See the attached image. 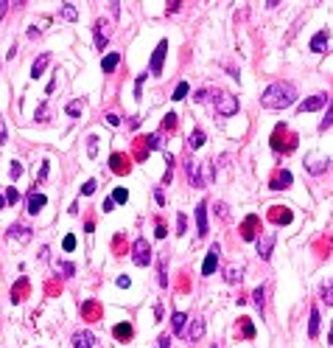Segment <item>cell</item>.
Returning a JSON list of instances; mask_svg holds the SVG:
<instances>
[{
    "instance_id": "cell-51",
    "label": "cell",
    "mask_w": 333,
    "mask_h": 348,
    "mask_svg": "<svg viewBox=\"0 0 333 348\" xmlns=\"http://www.w3.org/2000/svg\"><path fill=\"white\" fill-rule=\"evenodd\" d=\"M180 6H182L180 0H174V3H168V14H171V11H180Z\"/></svg>"
},
{
    "instance_id": "cell-18",
    "label": "cell",
    "mask_w": 333,
    "mask_h": 348,
    "mask_svg": "<svg viewBox=\"0 0 333 348\" xmlns=\"http://www.w3.org/2000/svg\"><path fill=\"white\" fill-rule=\"evenodd\" d=\"M328 40H331V34H328V31H319V34H314V40H311V51H314V53H322L325 45H328Z\"/></svg>"
},
{
    "instance_id": "cell-56",
    "label": "cell",
    "mask_w": 333,
    "mask_h": 348,
    "mask_svg": "<svg viewBox=\"0 0 333 348\" xmlns=\"http://www.w3.org/2000/svg\"><path fill=\"white\" fill-rule=\"evenodd\" d=\"M0 208H6V197L3 194H0Z\"/></svg>"
},
{
    "instance_id": "cell-36",
    "label": "cell",
    "mask_w": 333,
    "mask_h": 348,
    "mask_svg": "<svg viewBox=\"0 0 333 348\" xmlns=\"http://www.w3.org/2000/svg\"><path fill=\"white\" fill-rule=\"evenodd\" d=\"M73 247H76V236H73V233H68V236H65V242H62V250H65V253H70Z\"/></svg>"
},
{
    "instance_id": "cell-19",
    "label": "cell",
    "mask_w": 333,
    "mask_h": 348,
    "mask_svg": "<svg viewBox=\"0 0 333 348\" xmlns=\"http://www.w3.org/2000/svg\"><path fill=\"white\" fill-rule=\"evenodd\" d=\"M308 337L311 340H316L319 337V309H311V320H308Z\"/></svg>"
},
{
    "instance_id": "cell-49",
    "label": "cell",
    "mask_w": 333,
    "mask_h": 348,
    "mask_svg": "<svg viewBox=\"0 0 333 348\" xmlns=\"http://www.w3.org/2000/svg\"><path fill=\"white\" fill-rule=\"evenodd\" d=\"M0 143H6V124H3V118H0Z\"/></svg>"
},
{
    "instance_id": "cell-17",
    "label": "cell",
    "mask_w": 333,
    "mask_h": 348,
    "mask_svg": "<svg viewBox=\"0 0 333 348\" xmlns=\"http://www.w3.org/2000/svg\"><path fill=\"white\" fill-rule=\"evenodd\" d=\"M291 185V172H277L272 180V188L274 191H283V188H289Z\"/></svg>"
},
{
    "instance_id": "cell-26",
    "label": "cell",
    "mask_w": 333,
    "mask_h": 348,
    "mask_svg": "<svg viewBox=\"0 0 333 348\" xmlns=\"http://www.w3.org/2000/svg\"><path fill=\"white\" fill-rule=\"evenodd\" d=\"M56 272H62V278H70V275L76 272V267L68 264V261H56Z\"/></svg>"
},
{
    "instance_id": "cell-57",
    "label": "cell",
    "mask_w": 333,
    "mask_h": 348,
    "mask_svg": "<svg viewBox=\"0 0 333 348\" xmlns=\"http://www.w3.org/2000/svg\"><path fill=\"white\" fill-rule=\"evenodd\" d=\"M328 343H331V346H333V329H331V334H328Z\"/></svg>"
},
{
    "instance_id": "cell-53",
    "label": "cell",
    "mask_w": 333,
    "mask_h": 348,
    "mask_svg": "<svg viewBox=\"0 0 333 348\" xmlns=\"http://www.w3.org/2000/svg\"><path fill=\"white\" fill-rule=\"evenodd\" d=\"M129 284H132V281H129L126 275H120V278H118V287H129Z\"/></svg>"
},
{
    "instance_id": "cell-25",
    "label": "cell",
    "mask_w": 333,
    "mask_h": 348,
    "mask_svg": "<svg viewBox=\"0 0 333 348\" xmlns=\"http://www.w3.org/2000/svg\"><path fill=\"white\" fill-rule=\"evenodd\" d=\"M62 20H68V23L78 20V9L73 6V3H65V6H62Z\"/></svg>"
},
{
    "instance_id": "cell-43",
    "label": "cell",
    "mask_w": 333,
    "mask_h": 348,
    "mask_svg": "<svg viewBox=\"0 0 333 348\" xmlns=\"http://www.w3.org/2000/svg\"><path fill=\"white\" fill-rule=\"evenodd\" d=\"M95 185H98L95 180H87V183L81 185V194H87V197H90V194H95Z\"/></svg>"
},
{
    "instance_id": "cell-3",
    "label": "cell",
    "mask_w": 333,
    "mask_h": 348,
    "mask_svg": "<svg viewBox=\"0 0 333 348\" xmlns=\"http://www.w3.org/2000/svg\"><path fill=\"white\" fill-rule=\"evenodd\" d=\"M165 51H168V40H160V43H157V48H154V53H151V62H148V73H151V76H160V73H162Z\"/></svg>"
},
{
    "instance_id": "cell-23",
    "label": "cell",
    "mask_w": 333,
    "mask_h": 348,
    "mask_svg": "<svg viewBox=\"0 0 333 348\" xmlns=\"http://www.w3.org/2000/svg\"><path fill=\"white\" fill-rule=\"evenodd\" d=\"M188 146L190 149H202V146H205V132H202V130L190 132V135H188Z\"/></svg>"
},
{
    "instance_id": "cell-21",
    "label": "cell",
    "mask_w": 333,
    "mask_h": 348,
    "mask_svg": "<svg viewBox=\"0 0 333 348\" xmlns=\"http://www.w3.org/2000/svg\"><path fill=\"white\" fill-rule=\"evenodd\" d=\"M118 62H120V53H107L101 59V70L104 73H112V70L118 68Z\"/></svg>"
},
{
    "instance_id": "cell-9",
    "label": "cell",
    "mask_w": 333,
    "mask_h": 348,
    "mask_svg": "<svg viewBox=\"0 0 333 348\" xmlns=\"http://www.w3.org/2000/svg\"><path fill=\"white\" fill-rule=\"evenodd\" d=\"M328 104V96L325 93H316V96L305 98V101H299L297 104V113H314V110H319V107Z\"/></svg>"
},
{
    "instance_id": "cell-48",
    "label": "cell",
    "mask_w": 333,
    "mask_h": 348,
    "mask_svg": "<svg viewBox=\"0 0 333 348\" xmlns=\"http://www.w3.org/2000/svg\"><path fill=\"white\" fill-rule=\"evenodd\" d=\"M244 334H247V337L255 334V329H252V323H249V320H244Z\"/></svg>"
},
{
    "instance_id": "cell-22",
    "label": "cell",
    "mask_w": 333,
    "mask_h": 348,
    "mask_svg": "<svg viewBox=\"0 0 333 348\" xmlns=\"http://www.w3.org/2000/svg\"><path fill=\"white\" fill-rule=\"evenodd\" d=\"M255 225H258V217H249L247 222H244V230H241V236H244L247 242H252V239H255Z\"/></svg>"
},
{
    "instance_id": "cell-33",
    "label": "cell",
    "mask_w": 333,
    "mask_h": 348,
    "mask_svg": "<svg viewBox=\"0 0 333 348\" xmlns=\"http://www.w3.org/2000/svg\"><path fill=\"white\" fill-rule=\"evenodd\" d=\"M146 76H148V70L137 76V82H135V98H143V82H146Z\"/></svg>"
},
{
    "instance_id": "cell-29",
    "label": "cell",
    "mask_w": 333,
    "mask_h": 348,
    "mask_svg": "<svg viewBox=\"0 0 333 348\" xmlns=\"http://www.w3.org/2000/svg\"><path fill=\"white\" fill-rule=\"evenodd\" d=\"M188 96V82H180V85H177V90H174V101H182V98Z\"/></svg>"
},
{
    "instance_id": "cell-54",
    "label": "cell",
    "mask_w": 333,
    "mask_h": 348,
    "mask_svg": "<svg viewBox=\"0 0 333 348\" xmlns=\"http://www.w3.org/2000/svg\"><path fill=\"white\" fill-rule=\"evenodd\" d=\"M9 6H11V3H6V0H3V3H0V17H3V14H6V11H9Z\"/></svg>"
},
{
    "instance_id": "cell-12",
    "label": "cell",
    "mask_w": 333,
    "mask_h": 348,
    "mask_svg": "<svg viewBox=\"0 0 333 348\" xmlns=\"http://www.w3.org/2000/svg\"><path fill=\"white\" fill-rule=\"evenodd\" d=\"M70 343H73V348H93L95 346V334L93 331H76Z\"/></svg>"
},
{
    "instance_id": "cell-10",
    "label": "cell",
    "mask_w": 333,
    "mask_h": 348,
    "mask_svg": "<svg viewBox=\"0 0 333 348\" xmlns=\"http://www.w3.org/2000/svg\"><path fill=\"white\" fill-rule=\"evenodd\" d=\"M185 337H188L190 343H199V340L205 337V320H202V317H193L188 331H185Z\"/></svg>"
},
{
    "instance_id": "cell-50",
    "label": "cell",
    "mask_w": 333,
    "mask_h": 348,
    "mask_svg": "<svg viewBox=\"0 0 333 348\" xmlns=\"http://www.w3.org/2000/svg\"><path fill=\"white\" fill-rule=\"evenodd\" d=\"M160 348H171V337L165 334V337H160Z\"/></svg>"
},
{
    "instance_id": "cell-41",
    "label": "cell",
    "mask_w": 333,
    "mask_h": 348,
    "mask_svg": "<svg viewBox=\"0 0 333 348\" xmlns=\"http://www.w3.org/2000/svg\"><path fill=\"white\" fill-rule=\"evenodd\" d=\"M160 287H168V272H165V259L160 261Z\"/></svg>"
},
{
    "instance_id": "cell-40",
    "label": "cell",
    "mask_w": 333,
    "mask_h": 348,
    "mask_svg": "<svg viewBox=\"0 0 333 348\" xmlns=\"http://www.w3.org/2000/svg\"><path fill=\"white\" fill-rule=\"evenodd\" d=\"M112 163H115V166H112L115 172H129V166H123V157H120V155L112 157Z\"/></svg>"
},
{
    "instance_id": "cell-6",
    "label": "cell",
    "mask_w": 333,
    "mask_h": 348,
    "mask_svg": "<svg viewBox=\"0 0 333 348\" xmlns=\"http://www.w3.org/2000/svg\"><path fill=\"white\" fill-rule=\"evenodd\" d=\"M95 48L98 51H104L107 45H110V37H112V31H110V23L107 20H95Z\"/></svg>"
},
{
    "instance_id": "cell-35",
    "label": "cell",
    "mask_w": 333,
    "mask_h": 348,
    "mask_svg": "<svg viewBox=\"0 0 333 348\" xmlns=\"http://www.w3.org/2000/svg\"><path fill=\"white\" fill-rule=\"evenodd\" d=\"M272 217H274V222H283V225H286V222H291V214H289V211H272Z\"/></svg>"
},
{
    "instance_id": "cell-31",
    "label": "cell",
    "mask_w": 333,
    "mask_h": 348,
    "mask_svg": "<svg viewBox=\"0 0 333 348\" xmlns=\"http://www.w3.org/2000/svg\"><path fill=\"white\" fill-rule=\"evenodd\" d=\"M95 155H98V138L90 135V138H87V157H95Z\"/></svg>"
},
{
    "instance_id": "cell-1",
    "label": "cell",
    "mask_w": 333,
    "mask_h": 348,
    "mask_svg": "<svg viewBox=\"0 0 333 348\" xmlns=\"http://www.w3.org/2000/svg\"><path fill=\"white\" fill-rule=\"evenodd\" d=\"M297 101V87L291 82H274V85L266 87V93L260 96V104L266 110H286Z\"/></svg>"
},
{
    "instance_id": "cell-45",
    "label": "cell",
    "mask_w": 333,
    "mask_h": 348,
    "mask_svg": "<svg viewBox=\"0 0 333 348\" xmlns=\"http://www.w3.org/2000/svg\"><path fill=\"white\" fill-rule=\"evenodd\" d=\"M107 124H110V127H118V124H120V115L118 113H107Z\"/></svg>"
},
{
    "instance_id": "cell-39",
    "label": "cell",
    "mask_w": 333,
    "mask_h": 348,
    "mask_svg": "<svg viewBox=\"0 0 333 348\" xmlns=\"http://www.w3.org/2000/svg\"><path fill=\"white\" fill-rule=\"evenodd\" d=\"M146 140V146L148 149H160L162 143H160V135H148V138H143Z\"/></svg>"
},
{
    "instance_id": "cell-47",
    "label": "cell",
    "mask_w": 333,
    "mask_h": 348,
    "mask_svg": "<svg viewBox=\"0 0 333 348\" xmlns=\"http://www.w3.org/2000/svg\"><path fill=\"white\" fill-rule=\"evenodd\" d=\"M168 236V227L165 225H157V239H165Z\"/></svg>"
},
{
    "instance_id": "cell-24",
    "label": "cell",
    "mask_w": 333,
    "mask_h": 348,
    "mask_svg": "<svg viewBox=\"0 0 333 348\" xmlns=\"http://www.w3.org/2000/svg\"><path fill=\"white\" fill-rule=\"evenodd\" d=\"M224 281H227V284H238L241 281V267H235V264L224 267Z\"/></svg>"
},
{
    "instance_id": "cell-20",
    "label": "cell",
    "mask_w": 333,
    "mask_h": 348,
    "mask_svg": "<svg viewBox=\"0 0 333 348\" xmlns=\"http://www.w3.org/2000/svg\"><path fill=\"white\" fill-rule=\"evenodd\" d=\"M185 323H188V314H185V312H174V314H171V329H174V334H182V331H185Z\"/></svg>"
},
{
    "instance_id": "cell-7",
    "label": "cell",
    "mask_w": 333,
    "mask_h": 348,
    "mask_svg": "<svg viewBox=\"0 0 333 348\" xmlns=\"http://www.w3.org/2000/svg\"><path fill=\"white\" fill-rule=\"evenodd\" d=\"M185 172H188L190 185H196V188H205V177H202V163H199L196 157H190L188 163H185Z\"/></svg>"
},
{
    "instance_id": "cell-37",
    "label": "cell",
    "mask_w": 333,
    "mask_h": 348,
    "mask_svg": "<svg viewBox=\"0 0 333 348\" xmlns=\"http://www.w3.org/2000/svg\"><path fill=\"white\" fill-rule=\"evenodd\" d=\"M129 200V191L126 188H115V194H112V202H126Z\"/></svg>"
},
{
    "instance_id": "cell-38",
    "label": "cell",
    "mask_w": 333,
    "mask_h": 348,
    "mask_svg": "<svg viewBox=\"0 0 333 348\" xmlns=\"http://www.w3.org/2000/svg\"><path fill=\"white\" fill-rule=\"evenodd\" d=\"M322 301L325 304H333V284H325L322 287Z\"/></svg>"
},
{
    "instance_id": "cell-16",
    "label": "cell",
    "mask_w": 333,
    "mask_h": 348,
    "mask_svg": "<svg viewBox=\"0 0 333 348\" xmlns=\"http://www.w3.org/2000/svg\"><path fill=\"white\" fill-rule=\"evenodd\" d=\"M48 65H51V53H42V56H39V59H34V65H31V76L39 79L45 73V68H48Z\"/></svg>"
},
{
    "instance_id": "cell-11",
    "label": "cell",
    "mask_w": 333,
    "mask_h": 348,
    "mask_svg": "<svg viewBox=\"0 0 333 348\" xmlns=\"http://www.w3.org/2000/svg\"><path fill=\"white\" fill-rule=\"evenodd\" d=\"M193 214H196V233L207 236V230H210V227H207V202H199Z\"/></svg>"
},
{
    "instance_id": "cell-14",
    "label": "cell",
    "mask_w": 333,
    "mask_h": 348,
    "mask_svg": "<svg viewBox=\"0 0 333 348\" xmlns=\"http://www.w3.org/2000/svg\"><path fill=\"white\" fill-rule=\"evenodd\" d=\"M6 236H9V239H17V242L26 244V242H31V227H26V225H11Z\"/></svg>"
},
{
    "instance_id": "cell-34",
    "label": "cell",
    "mask_w": 333,
    "mask_h": 348,
    "mask_svg": "<svg viewBox=\"0 0 333 348\" xmlns=\"http://www.w3.org/2000/svg\"><path fill=\"white\" fill-rule=\"evenodd\" d=\"M185 230H188V217H185V214H177V233H185Z\"/></svg>"
},
{
    "instance_id": "cell-44",
    "label": "cell",
    "mask_w": 333,
    "mask_h": 348,
    "mask_svg": "<svg viewBox=\"0 0 333 348\" xmlns=\"http://www.w3.org/2000/svg\"><path fill=\"white\" fill-rule=\"evenodd\" d=\"M9 174H11V177H14V180H17L20 174H23V166H20V163H17V160H14V163H11V166H9Z\"/></svg>"
},
{
    "instance_id": "cell-27",
    "label": "cell",
    "mask_w": 333,
    "mask_h": 348,
    "mask_svg": "<svg viewBox=\"0 0 333 348\" xmlns=\"http://www.w3.org/2000/svg\"><path fill=\"white\" fill-rule=\"evenodd\" d=\"M3 197H6V205H17V202H20V191H17V188H14V185H9V188H6V194H3Z\"/></svg>"
},
{
    "instance_id": "cell-46",
    "label": "cell",
    "mask_w": 333,
    "mask_h": 348,
    "mask_svg": "<svg viewBox=\"0 0 333 348\" xmlns=\"http://www.w3.org/2000/svg\"><path fill=\"white\" fill-rule=\"evenodd\" d=\"M165 127H168V130H174V127H177V115H174V113L165 115Z\"/></svg>"
},
{
    "instance_id": "cell-55",
    "label": "cell",
    "mask_w": 333,
    "mask_h": 348,
    "mask_svg": "<svg viewBox=\"0 0 333 348\" xmlns=\"http://www.w3.org/2000/svg\"><path fill=\"white\" fill-rule=\"evenodd\" d=\"M196 101H207V90H199V93H196Z\"/></svg>"
},
{
    "instance_id": "cell-5",
    "label": "cell",
    "mask_w": 333,
    "mask_h": 348,
    "mask_svg": "<svg viewBox=\"0 0 333 348\" xmlns=\"http://www.w3.org/2000/svg\"><path fill=\"white\" fill-rule=\"evenodd\" d=\"M274 242H277V233H274V230H266L263 236H260V239H258V256H260V259L263 261H269L272 259V250H274Z\"/></svg>"
},
{
    "instance_id": "cell-28",
    "label": "cell",
    "mask_w": 333,
    "mask_h": 348,
    "mask_svg": "<svg viewBox=\"0 0 333 348\" xmlns=\"http://www.w3.org/2000/svg\"><path fill=\"white\" fill-rule=\"evenodd\" d=\"M115 337H118V340H129V337H132V326H129V323L115 326Z\"/></svg>"
},
{
    "instance_id": "cell-8",
    "label": "cell",
    "mask_w": 333,
    "mask_h": 348,
    "mask_svg": "<svg viewBox=\"0 0 333 348\" xmlns=\"http://www.w3.org/2000/svg\"><path fill=\"white\" fill-rule=\"evenodd\" d=\"M219 253H222L219 242L210 244V250H207V256H205V264H202V275H213L216 272V267H219Z\"/></svg>"
},
{
    "instance_id": "cell-2",
    "label": "cell",
    "mask_w": 333,
    "mask_h": 348,
    "mask_svg": "<svg viewBox=\"0 0 333 348\" xmlns=\"http://www.w3.org/2000/svg\"><path fill=\"white\" fill-rule=\"evenodd\" d=\"M216 113L222 115V118H230V115L238 113V96H232V93H216Z\"/></svg>"
},
{
    "instance_id": "cell-32",
    "label": "cell",
    "mask_w": 333,
    "mask_h": 348,
    "mask_svg": "<svg viewBox=\"0 0 333 348\" xmlns=\"http://www.w3.org/2000/svg\"><path fill=\"white\" fill-rule=\"evenodd\" d=\"M65 110H68V115H73V118H76V115H81V110H84V104H81V101H70L68 107H65Z\"/></svg>"
},
{
    "instance_id": "cell-4",
    "label": "cell",
    "mask_w": 333,
    "mask_h": 348,
    "mask_svg": "<svg viewBox=\"0 0 333 348\" xmlns=\"http://www.w3.org/2000/svg\"><path fill=\"white\" fill-rule=\"evenodd\" d=\"M132 261H135L137 267H148V261H151V247L146 239H137L135 247H132Z\"/></svg>"
},
{
    "instance_id": "cell-52",
    "label": "cell",
    "mask_w": 333,
    "mask_h": 348,
    "mask_svg": "<svg viewBox=\"0 0 333 348\" xmlns=\"http://www.w3.org/2000/svg\"><path fill=\"white\" fill-rule=\"evenodd\" d=\"M101 208H104V211H107V214H110V211H112V208H115V202H112V200H104V205H101Z\"/></svg>"
},
{
    "instance_id": "cell-30",
    "label": "cell",
    "mask_w": 333,
    "mask_h": 348,
    "mask_svg": "<svg viewBox=\"0 0 333 348\" xmlns=\"http://www.w3.org/2000/svg\"><path fill=\"white\" fill-rule=\"evenodd\" d=\"M331 127H333V96H331V110H328V115H325V118H322V124H319V130H331Z\"/></svg>"
},
{
    "instance_id": "cell-42",
    "label": "cell",
    "mask_w": 333,
    "mask_h": 348,
    "mask_svg": "<svg viewBox=\"0 0 333 348\" xmlns=\"http://www.w3.org/2000/svg\"><path fill=\"white\" fill-rule=\"evenodd\" d=\"M252 298H255V306H258V309H263V287H258L255 292H252Z\"/></svg>"
},
{
    "instance_id": "cell-13",
    "label": "cell",
    "mask_w": 333,
    "mask_h": 348,
    "mask_svg": "<svg viewBox=\"0 0 333 348\" xmlns=\"http://www.w3.org/2000/svg\"><path fill=\"white\" fill-rule=\"evenodd\" d=\"M325 166H328V157H322V155H308L305 157V169L311 174H322Z\"/></svg>"
},
{
    "instance_id": "cell-15",
    "label": "cell",
    "mask_w": 333,
    "mask_h": 348,
    "mask_svg": "<svg viewBox=\"0 0 333 348\" xmlns=\"http://www.w3.org/2000/svg\"><path fill=\"white\" fill-rule=\"evenodd\" d=\"M45 194H37V188L31 194H28V214H39V211L45 208Z\"/></svg>"
}]
</instances>
